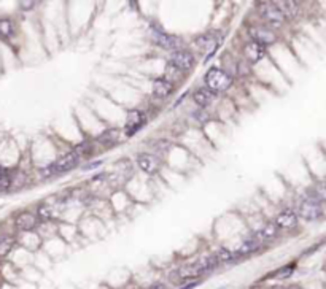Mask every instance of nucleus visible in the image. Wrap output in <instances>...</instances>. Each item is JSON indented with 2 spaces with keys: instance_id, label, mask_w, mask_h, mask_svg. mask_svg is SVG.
<instances>
[{
  "instance_id": "obj_7",
  "label": "nucleus",
  "mask_w": 326,
  "mask_h": 289,
  "mask_svg": "<svg viewBox=\"0 0 326 289\" xmlns=\"http://www.w3.org/2000/svg\"><path fill=\"white\" fill-rule=\"evenodd\" d=\"M260 11H261V16L264 17V19L271 25H274V27H279V25H282L283 21H285V17H283V14L280 13L277 3L264 2L260 5Z\"/></svg>"
},
{
  "instance_id": "obj_17",
  "label": "nucleus",
  "mask_w": 326,
  "mask_h": 289,
  "mask_svg": "<svg viewBox=\"0 0 326 289\" xmlns=\"http://www.w3.org/2000/svg\"><path fill=\"white\" fill-rule=\"evenodd\" d=\"M277 6H279V10L285 19H295V17L299 14V3L298 2H291V0H288V2L277 3Z\"/></svg>"
},
{
  "instance_id": "obj_24",
  "label": "nucleus",
  "mask_w": 326,
  "mask_h": 289,
  "mask_svg": "<svg viewBox=\"0 0 326 289\" xmlns=\"http://www.w3.org/2000/svg\"><path fill=\"white\" fill-rule=\"evenodd\" d=\"M295 264H290V266H285V267H282V269H279L277 272H274V277L276 278H280V280H283V278H288V277H291V274L295 272Z\"/></svg>"
},
{
  "instance_id": "obj_16",
  "label": "nucleus",
  "mask_w": 326,
  "mask_h": 289,
  "mask_svg": "<svg viewBox=\"0 0 326 289\" xmlns=\"http://www.w3.org/2000/svg\"><path fill=\"white\" fill-rule=\"evenodd\" d=\"M193 99L194 102L199 105V107H209V105L217 99V94L215 92H212L210 89H207V87H202V89H197L193 95Z\"/></svg>"
},
{
  "instance_id": "obj_11",
  "label": "nucleus",
  "mask_w": 326,
  "mask_h": 289,
  "mask_svg": "<svg viewBox=\"0 0 326 289\" xmlns=\"http://www.w3.org/2000/svg\"><path fill=\"white\" fill-rule=\"evenodd\" d=\"M196 46L199 48V51L207 52V59H205V60H209L213 54H215V51L218 48V43H217L215 37H213L212 33H204V35H201V37L196 38Z\"/></svg>"
},
{
  "instance_id": "obj_28",
  "label": "nucleus",
  "mask_w": 326,
  "mask_h": 289,
  "mask_svg": "<svg viewBox=\"0 0 326 289\" xmlns=\"http://www.w3.org/2000/svg\"><path fill=\"white\" fill-rule=\"evenodd\" d=\"M197 285H199V282H193V283H188L186 286H183V288H180V289H193V288H196Z\"/></svg>"
},
{
  "instance_id": "obj_29",
  "label": "nucleus",
  "mask_w": 326,
  "mask_h": 289,
  "mask_svg": "<svg viewBox=\"0 0 326 289\" xmlns=\"http://www.w3.org/2000/svg\"><path fill=\"white\" fill-rule=\"evenodd\" d=\"M21 5H22V8H25V10H29V8H32L33 5H35V2H22Z\"/></svg>"
},
{
  "instance_id": "obj_19",
  "label": "nucleus",
  "mask_w": 326,
  "mask_h": 289,
  "mask_svg": "<svg viewBox=\"0 0 326 289\" xmlns=\"http://www.w3.org/2000/svg\"><path fill=\"white\" fill-rule=\"evenodd\" d=\"M260 247H261V242H258L256 239H250V240H247L240 245L239 250L234 253V255L236 256H247V255H250V253H255L256 250H260Z\"/></svg>"
},
{
  "instance_id": "obj_8",
  "label": "nucleus",
  "mask_w": 326,
  "mask_h": 289,
  "mask_svg": "<svg viewBox=\"0 0 326 289\" xmlns=\"http://www.w3.org/2000/svg\"><path fill=\"white\" fill-rule=\"evenodd\" d=\"M153 40L158 46L164 48V49H172L178 51L183 46V40L177 37V35H169L164 32H153Z\"/></svg>"
},
{
  "instance_id": "obj_6",
  "label": "nucleus",
  "mask_w": 326,
  "mask_h": 289,
  "mask_svg": "<svg viewBox=\"0 0 326 289\" xmlns=\"http://www.w3.org/2000/svg\"><path fill=\"white\" fill-rule=\"evenodd\" d=\"M250 35L255 43H258L261 46H271L272 43H276L277 37H276V32L272 29L266 27V25H253L250 29Z\"/></svg>"
},
{
  "instance_id": "obj_18",
  "label": "nucleus",
  "mask_w": 326,
  "mask_h": 289,
  "mask_svg": "<svg viewBox=\"0 0 326 289\" xmlns=\"http://www.w3.org/2000/svg\"><path fill=\"white\" fill-rule=\"evenodd\" d=\"M276 234H277V227L274 226V223H266L263 227H260L258 231H256V235H255V239L258 240V242H264V240H271L276 237Z\"/></svg>"
},
{
  "instance_id": "obj_13",
  "label": "nucleus",
  "mask_w": 326,
  "mask_h": 289,
  "mask_svg": "<svg viewBox=\"0 0 326 289\" xmlns=\"http://www.w3.org/2000/svg\"><path fill=\"white\" fill-rule=\"evenodd\" d=\"M244 54H245V59L248 60V62L256 64V62H260V60L264 57L266 48L258 45V43H255V41H250V43H247V45H245Z\"/></svg>"
},
{
  "instance_id": "obj_10",
  "label": "nucleus",
  "mask_w": 326,
  "mask_h": 289,
  "mask_svg": "<svg viewBox=\"0 0 326 289\" xmlns=\"http://www.w3.org/2000/svg\"><path fill=\"white\" fill-rule=\"evenodd\" d=\"M137 164H139V167L148 175H153L156 173L161 167V162L156 156L153 154H148V153H140L137 156Z\"/></svg>"
},
{
  "instance_id": "obj_23",
  "label": "nucleus",
  "mask_w": 326,
  "mask_h": 289,
  "mask_svg": "<svg viewBox=\"0 0 326 289\" xmlns=\"http://www.w3.org/2000/svg\"><path fill=\"white\" fill-rule=\"evenodd\" d=\"M11 186V177L6 170H0V192L10 189Z\"/></svg>"
},
{
  "instance_id": "obj_21",
  "label": "nucleus",
  "mask_w": 326,
  "mask_h": 289,
  "mask_svg": "<svg viewBox=\"0 0 326 289\" xmlns=\"http://www.w3.org/2000/svg\"><path fill=\"white\" fill-rule=\"evenodd\" d=\"M13 239L8 237V235H0V258H5L8 253L13 248Z\"/></svg>"
},
{
  "instance_id": "obj_27",
  "label": "nucleus",
  "mask_w": 326,
  "mask_h": 289,
  "mask_svg": "<svg viewBox=\"0 0 326 289\" xmlns=\"http://www.w3.org/2000/svg\"><path fill=\"white\" fill-rule=\"evenodd\" d=\"M148 289H167V288H166V285H162V283H154Z\"/></svg>"
},
{
  "instance_id": "obj_12",
  "label": "nucleus",
  "mask_w": 326,
  "mask_h": 289,
  "mask_svg": "<svg viewBox=\"0 0 326 289\" xmlns=\"http://www.w3.org/2000/svg\"><path fill=\"white\" fill-rule=\"evenodd\" d=\"M298 224V216L293 210H283L280 212L274 221V226L280 227V229H293V227Z\"/></svg>"
},
{
  "instance_id": "obj_20",
  "label": "nucleus",
  "mask_w": 326,
  "mask_h": 289,
  "mask_svg": "<svg viewBox=\"0 0 326 289\" xmlns=\"http://www.w3.org/2000/svg\"><path fill=\"white\" fill-rule=\"evenodd\" d=\"M13 35H14L13 21L8 19V17H2V19H0V38L8 40V38H11Z\"/></svg>"
},
{
  "instance_id": "obj_22",
  "label": "nucleus",
  "mask_w": 326,
  "mask_h": 289,
  "mask_svg": "<svg viewBox=\"0 0 326 289\" xmlns=\"http://www.w3.org/2000/svg\"><path fill=\"white\" fill-rule=\"evenodd\" d=\"M215 258L218 262H233L236 259V255L228 248H220L218 253L215 255Z\"/></svg>"
},
{
  "instance_id": "obj_9",
  "label": "nucleus",
  "mask_w": 326,
  "mask_h": 289,
  "mask_svg": "<svg viewBox=\"0 0 326 289\" xmlns=\"http://www.w3.org/2000/svg\"><path fill=\"white\" fill-rule=\"evenodd\" d=\"M145 121H147V118H145L143 111H140V110H132V111L127 113V119H126V126H124L126 135L132 137L135 132H139V130L143 127Z\"/></svg>"
},
{
  "instance_id": "obj_3",
  "label": "nucleus",
  "mask_w": 326,
  "mask_h": 289,
  "mask_svg": "<svg viewBox=\"0 0 326 289\" xmlns=\"http://www.w3.org/2000/svg\"><path fill=\"white\" fill-rule=\"evenodd\" d=\"M205 84H207V89L217 94L221 91H226L233 84V78L228 75V72L221 68H210L205 73Z\"/></svg>"
},
{
  "instance_id": "obj_14",
  "label": "nucleus",
  "mask_w": 326,
  "mask_h": 289,
  "mask_svg": "<svg viewBox=\"0 0 326 289\" xmlns=\"http://www.w3.org/2000/svg\"><path fill=\"white\" fill-rule=\"evenodd\" d=\"M172 92H174V84L170 83L169 80H166V78H156V80H154V83H153V94L156 95V97L166 99Z\"/></svg>"
},
{
  "instance_id": "obj_5",
  "label": "nucleus",
  "mask_w": 326,
  "mask_h": 289,
  "mask_svg": "<svg viewBox=\"0 0 326 289\" xmlns=\"http://www.w3.org/2000/svg\"><path fill=\"white\" fill-rule=\"evenodd\" d=\"M194 54L191 51H186V49H178L174 51L172 56H170V65H174L175 68H178L180 72H188L194 67Z\"/></svg>"
},
{
  "instance_id": "obj_26",
  "label": "nucleus",
  "mask_w": 326,
  "mask_h": 289,
  "mask_svg": "<svg viewBox=\"0 0 326 289\" xmlns=\"http://www.w3.org/2000/svg\"><path fill=\"white\" fill-rule=\"evenodd\" d=\"M37 216L40 218V220H49L51 218V210L45 205H40L38 210H37Z\"/></svg>"
},
{
  "instance_id": "obj_31",
  "label": "nucleus",
  "mask_w": 326,
  "mask_h": 289,
  "mask_svg": "<svg viewBox=\"0 0 326 289\" xmlns=\"http://www.w3.org/2000/svg\"><path fill=\"white\" fill-rule=\"evenodd\" d=\"M250 289H260V288H250Z\"/></svg>"
},
{
  "instance_id": "obj_4",
  "label": "nucleus",
  "mask_w": 326,
  "mask_h": 289,
  "mask_svg": "<svg viewBox=\"0 0 326 289\" xmlns=\"http://www.w3.org/2000/svg\"><path fill=\"white\" fill-rule=\"evenodd\" d=\"M323 213L322 200L317 197H304L301 202L298 204V215L307 221H314L320 218Z\"/></svg>"
},
{
  "instance_id": "obj_25",
  "label": "nucleus",
  "mask_w": 326,
  "mask_h": 289,
  "mask_svg": "<svg viewBox=\"0 0 326 289\" xmlns=\"http://www.w3.org/2000/svg\"><path fill=\"white\" fill-rule=\"evenodd\" d=\"M118 140V130H108V132H105L104 135L100 137V142H105L107 145H111V143H115Z\"/></svg>"
},
{
  "instance_id": "obj_15",
  "label": "nucleus",
  "mask_w": 326,
  "mask_h": 289,
  "mask_svg": "<svg viewBox=\"0 0 326 289\" xmlns=\"http://www.w3.org/2000/svg\"><path fill=\"white\" fill-rule=\"evenodd\" d=\"M16 227L19 231H32L37 226V216L30 212H22L16 216Z\"/></svg>"
},
{
  "instance_id": "obj_2",
  "label": "nucleus",
  "mask_w": 326,
  "mask_h": 289,
  "mask_svg": "<svg viewBox=\"0 0 326 289\" xmlns=\"http://www.w3.org/2000/svg\"><path fill=\"white\" fill-rule=\"evenodd\" d=\"M80 159H81V157L76 154L75 151L67 153V154L62 156L59 161L53 162V164L48 165V167H45V169H41V175H43V177H46V178H49V177H54V175H57V173L72 170V169L76 167V165H78Z\"/></svg>"
},
{
  "instance_id": "obj_30",
  "label": "nucleus",
  "mask_w": 326,
  "mask_h": 289,
  "mask_svg": "<svg viewBox=\"0 0 326 289\" xmlns=\"http://www.w3.org/2000/svg\"><path fill=\"white\" fill-rule=\"evenodd\" d=\"M272 289H285V288H272Z\"/></svg>"
},
{
  "instance_id": "obj_1",
  "label": "nucleus",
  "mask_w": 326,
  "mask_h": 289,
  "mask_svg": "<svg viewBox=\"0 0 326 289\" xmlns=\"http://www.w3.org/2000/svg\"><path fill=\"white\" fill-rule=\"evenodd\" d=\"M218 266V261L215 258V255L212 256H205V258H201L191 264L188 266H183L182 269L177 270V275L180 280H188V278H194V277H199L205 272H209V270H213Z\"/></svg>"
}]
</instances>
